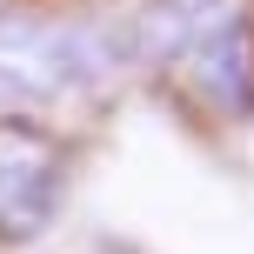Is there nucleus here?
Masks as SVG:
<instances>
[{
    "instance_id": "f257e3e1",
    "label": "nucleus",
    "mask_w": 254,
    "mask_h": 254,
    "mask_svg": "<svg viewBox=\"0 0 254 254\" xmlns=\"http://www.w3.org/2000/svg\"><path fill=\"white\" fill-rule=\"evenodd\" d=\"M61 201H67V161L47 134L7 121L0 127V241L7 248H27L61 221Z\"/></svg>"
},
{
    "instance_id": "f03ea898",
    "label": "nucleus",
    "mask_w": 254,
    "mask_h": 254,
    "mask_svg": "<svg viewBox=\"0 0 254 254\" xmlns=\"http://www.w3.org/2000/svg\"><path fill=\"white\" fill-rule=\"evenodd\" d=\"M0 61L34 80V94H80L114 74V47L94 27L67 20H0Z\"/></svg>"
},
{
    "instance_id": "7ed1b4c3",
    "label": "nucleus",
    "mask_w": 254,
    "mask_h": 254,
    "mask_svg": "<svg viewBox=\"0 0 254 254\" xmlns=\"http://www.w3.org/2000/svg\"><path fill=\"white\" fill-rule=\"evenodd\" d=\"M194 74V87L221 107V114H248L254 107V40H248V13L221 7L214 20L194 34V47L181 54Z\"/></svg>"
},
{
    "instance_id": "20e7f679",
    "label": "nucleus",
    "mask_w": 254,
    "mask_h": 254,
    "mask_svg": "<svg viewBox=\"0 0 254 254\" xmlns=\"http://www.w3.org/2000/svg\"><path fill=\"white\" fill-rule=\"evenodd\" d=\"M27 107H40V94H34V80H27V74H13V67L0 61V127H7L13 114H27Z\"/></svg>"
}]
</instances>
